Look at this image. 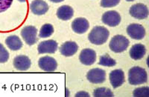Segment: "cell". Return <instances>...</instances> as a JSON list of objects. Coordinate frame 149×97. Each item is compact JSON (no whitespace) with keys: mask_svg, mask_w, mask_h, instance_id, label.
I'll return each instance as SVG.
<instances>
[{"mask_svg":"<svg viewBox=\"0 0 149 97\" xmlns=\"http://www.w3.org/2000/svg\"><path fill=\"white\" fill-rule=\"evenodd\" d=\"M110 36V32L106 28L102 26H96L88 36V39L91 43L96 45H101L107 42Z\"/></svg>","mask_w":149,"mask_h":97,"instance_id":"cell-1","label":"cell"},{"mask_svg":"<svg viewBox=\"0 0 149 97\" xmlns=\"http://www.w3.org/2000/svg\"><path fill=\"white\" fill-rule=\"evenodd\" d=\"M148 75L146 70L140 67H134L128 72V82L133 85H139L147 82Z\"/></svg>","mask_w":149,"mask_h":97,"instance_id":"cell-2","label":"cell"},{"mask_svg":"<svg viewBox=\"0 0 149 97\" xmlns=\"http://www.w3.org/2000/svg\"><path fill=\"white\" fill-rule=\"evenodd\" d=\"M129 40L122 35H116L111 39L110 42V48L115 53H122L127 50L129 46Z\"/></svg>","mask_w":149,"mask_h":97,"instance_id":"cell-3","label":"cell"},{"mask_svg":"<svg viewBox=\"0 0 149 97\" xmlns=\"http://www.w3.org/2000/svg\"><path fill=\"white\" fill-rule=\"evenodd\" d=\"M21 36L25 42L29 45H33L37 42V30L34 26H26L21 30Z\"/></svg>","mask_w":149,"mask_h":97,"instance_id":"cell-4","label":"cell"},{"mask_svg":"<svg viewBox=\"0 0 149 97\" xmlns=\"http://www.w3.org/2000/svg\"><path fill=\"white\" fill-rule=\"evenodd\" d=\"M129 13L134 18L137 19H144L148 16V9L144 4L138 3L130 7Z\"/></svg>","mask_w":149,"mask_h":97,"instance_id":"cell-5","label":"cell"},{"mask_svg":"<svg viewBox=\"0 0 149 97\" xmlns=\"http://www.w3.org/2000/svg\"><path fill=\"white\" fill-rule=\"evenodd\" d=\"M127 33L130 38L136 40H141L146 36V30L142 25L139 24H131L127 28Z\"/></svg>","mask_w":149,"mask_h":97,"instance_id":"cell-6","label":"cell"},{"mask_svg":"<svg viewBox=\"0 0 149 97\" xmlns=\"http://www.w3.org/2000/svg\"><path fill=\"white\" fill-rule=\"evenodd\" d=\"M102 22L110 27H116L121 22V16L116 10L105 12L102 16Z\"/></svg>","mask_w":149,"mask_h":97,"instance_id":"cell-7","label":"cell"},{"mask_svg":"<svg viewBox=\"0 0 149 97\" xmlns=\"http://www.w3.org/2000/svg\"><path fill=\"white\" fill-rule=\"evenodd\" d=\"M86 78L91 83H103L106 79V72H105V70H102V69L93 68L87 73Z\"/></svg>","mask_w":149,"mask_h":97,"instance_id":"cell-8","label":"cell"},{"mask_svg":"<svg viewBox=\"0 0 149 97\" xmlns=\"http://www.w3.org/2000/svg\"><path fill=\"white\" fill-rule=\"evenodd\" d=\"M38 65L44 71L53 72L57 69L58 63L54 58L46 56H43L39 59Z\"/></svg>","mask_w":149,"mask_h":97,"instance_id":"cell-9","label":"cell"},{"mask_svg":"<svg viewBox=\"0 0 149 97\" xmlns=\"http://www.w3.org/2000/svg\"><path fill=\"white\" fill-rule=\"evenodd\" d=\"M37 50L40 54H54L58 50V43L52 39L43 41L38 45Z\"/></svg>","mask_w":149,"mask_h":97,"instance_id":"cell-10","label":"cell"},{"mask_svg":"<svg viewBox=\"0 0 149 97\" xmlns=\"http://www.w3.org/2000/svg\"><path fill=\"white\" fill-rule=\"evenodd\" d=\"M80 62L85 65H92L95 63L96 59V54L95 50L90 48L84 49L79 56Z\"/></svg>","mask_w":149,"mask_h":97,"instance_id":"cell-11","label":"cell"},{"mask_svg":"<svg viewBox=\"0 0 149 97\" xmlns=\"http://www.w3.org/2000/svg\"><path fill=\"white\" fill-rule=\"evenodd\" d=\"M109 78H110V84L113 88L120 87L125 82V74L123 70L121 69L112 70L109 76Z\"/></svg>","mask_w":149,"mask_h":97,"instance_id":"cell-12","label":"cell"},{"mask_svg":"<svg viewBox=\"0 0 149 97\" xmlns=\"http://www.w3.org/2000/svg\"><path fill=\"white\" fill-rule=\"evenodd\" d=\"M90 28L89 22L84 18L75 19L72 23V28L76 34H82L86 33Z\"/></svg>","mask_w":149,"mask_h":97,"instance_id":"cell-13","label":"cell"},{"mask_svg":"<svg viewBox=\"0 0 149 97\" xmlns=\"http://www.w3.org/2000/svg\"><path fill=\"white\" fill-rule=\"evenodd\" d=\"M30 9L34 14L43 15L49 10V5L43 0H34L31 3Z\"/></svg>","mask_w":149,"mask_h":97,"instance_id":"cell-14","label":"cell"},{"mask_svg":"<svg viewBox=\"0 0 149 97\" xmlns=\"http://www.w3.org/2000/svg\"><path fill=\"white\" fill-rule=\"evenodd\" d=\"M31 65V62L30 59L26 56H17L14 59V66L17 70L25 71L30 68Z\"/></svg>","mask_w":149,"mask_h":97,"instance_id":"cell-15","label":"cell"},{"mask_svg":"<svg viewBox=\"0 0 149 97\" xmlns=\"http://www.w3.org/2000/svg\"><path fill=\"white\" fill-rule=\"evenodd\" d=\"M78 50V46L74 42H66L61 45L60 52L64 56H72L76 54Z\"/></svg>","mask_w":149,"mask_h":97,"instance_id":"cell-16","label":"cell"},{"mask_svg":"<svg viewBox=\"0 0 149 97\" xmlns=\"http://www.w3.org/2000/svg\"><path fill=\"white\" fill-rule=\"evenodd\" d=\"M146 48L142 44H136L133 45L130 50V56L134 60H139L145 56Z\"/></svg>","mask_w":149,"mask_h":97,"instance_id":"cell-17","label":"cell"},{"mask_svg":"<svg viewBox=\"0 0 149 97\" xmlns=\"http://www.w3.org/2000/svg\"><path fill=\"white\" fill-rule=\"evenodd\" d=\"M74 15V10L69 5H62L57 10V17L61 20H70Z\"/></svg>","mask_w":149,"mask_h":97,"instance_id":"cell-18","label":"cell"},{"mask_svg":"<svg viewBox=\"0 0 149 97\" xmlns=\"http://www.w3.org/2000/svg\"><path fill=\"white\" fill-rule=\"evenodd\" d=\"M5 43L11 50H18L22 47V42L17 36L12 35L8 37L5 40Z\"/></svg>","mask_w":149,"mask_h":97,"instance_id":"cell-19","label":"cell"},{"mask_svg":"<svg viewBox=\"0 0 149 97\" xmlns=\"http://www.w3.org/2000/svg\"><path fill=\"white\" fill-rule=\"evenodd\" d=\"M94 97H113L114 94L112 90L106 87H98L93 92Z\"/></svg>","mask_w":149,"mask_h":97,"instance_id":"cell-20","label":"cell"},{"mask_svg":"<svg viewBox=\"0 0 149 97\" xmlns=\"http://www.w3.org/2000/svg\"><path fill=\"white\" fill-rule=\"evenodd\" d=\"M54 33V28L51 24H45L42 26L40 30L39 36L40 38H47L51 36Z\"/></svg>","mask_w":149,"mask_h":97,"instance_id":"cell-21","label":"cell"},{"mask_svg":"<svg viewBox=\"0 0 149 97\" xmlns=\"http://www.w3.org/2000/svg\"><path fill=\"white\" fill-rule=\"evenodd\" d=\"M98 64L100 65L105 66V67H113V66L116 65V62L115 59L111 58L108 54H105L100 57Z\"/></svg>","mask_w":149,"mask_h":97,"instance_id":"cell-22","label":"cell"},{"mask_svg":"<svg viewBox=\"0 0 149 97\" xmlns=\"http://www.w3.org/2000/svg\"><path fill=\"white\" fill-rule=\"evenodd\" d=\"M133 94L135 97H148L149 96V88L148 87H138L134 90Z\"/></svg>","mask_w":149,"mask_h":97,"instance_id":"cell-23","label":"cell"},{"mask_svg":"<svg viewBox=\"0 0 149 97\" xmlns=\"http://www.w3.org/2000/svg\"><path fill=\"white\" fill-rule=\"evenodd\" d=\"M9 59V53L2 44L0 43V63H5Z\"/></svg>","mask_w":149,"mask_h":97,"instance_id":"cell-24","label":"cell"},{"mask_svg":"<svg viewBox=\"0 0 149 97\" xmlns=\"http://www.w3.org/2000/svg\"><path fill=\"white\" fill-rule=\"evenodd\" d=\"M120 0H102L101 6L103 8H113L119 3Z\"/></svg>","mask_w":149,"mask_h":97,"instance_id":"cell-25","label":"cell"},{"mask_svg":"<svg viewBox=\"0 0 149 97\" xmlns=\"http://www.w3.org/2000/svg\"><path fill=\"white\" fill-rule=\"evenodd\" d=\"M13 0H0V13L5 11L11 5Z\"/></svg>","mask_w":149,"mask_h":97,"instance_id":"cell-26","label":"cell"},{"mask_svg":"<svg viewBox=\"0 0 149 97\" xmlns=\"http://www.w3.org/2000/svg\"><path fill=\"white\" fill-rule=\"evenodd\" d=\"M75 96L76 97H80V96L89 97L90 96V95H89V94H87V93H86V92H79V93H78V94H75Z\"/></svg>","mask_w":149,"mask_h":97,"instance_id":"cell-27","label":"cell"},{"mask_svg":"<svg viewBox=\"0 0 149 97\" xmlns=\"http://www.w3.org/2000/svg\"><path fill=\"white\" fill-rule=\"evenodd\" d=\"M49 1H51V2H54V3H59V2H63L64 0H49Z\"/></svg>","mask_w":149,"mask_h":97,"instance_id":"cell-28","label":"cell"},{"mask_svg":"<svg viewBox=\"0 0 149 97\" xmlns=\"http://www.w3.org/2000/svg\"><path fill=\"white\" fill-rule=\"evenodd\" d=\"M18 1L20 2H27L28 0H18Z\"/></svg>","mask_w":149,"mask_h":97,"instance_id":"cell-29","label":"cell"},{"mask_svg":"<svg viewBox=\"0 0 149 97\" xmlns=\"http://www.w3.org/2000/svg\"><path fill=\"white\" fill-rule=\"evenodd\" d=\"M127 2H133V1H135V0H126Z\"/></svg>","mask_w":149,"mask_h":97,"instance_id":"cell-30","label":"cell"}]
</instances>
